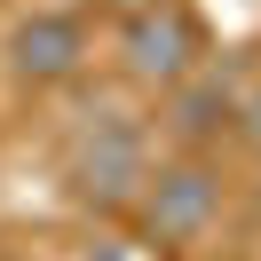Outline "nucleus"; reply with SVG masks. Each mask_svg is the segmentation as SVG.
Here are the masks:
<instances>
[{
  "instance_id": "nucleus-3",
  "label": "nucleus",
  "mask_w": 261,
  "mask_h": 261,
  "mask_svg": "<svg viewBox=\"0 0 261 261\" xmlns=\"http://www.w3.org/2000/svg\"><path fill=\"white\" fill-rule=\"evenodd\" d=\"M0 56H8L16 87H64V80L87 71V24L71 8H32L16 32L0 40Z\"/></svg>"
},
{
  "instance_id": "nucleus-4",
  "label": "nucleus",
  "mask_w": 261,
  "mask_h": 261,
  "mask_svg": "<svg viewBox=\"0 0 261 261\" xmlns=\"http://www.w3.org/2000/svg\"><path fill=\"white\" fill-rule=\"evenodd\" d=\"M119 71H127L135 87H174L198 71V24L174 8H143V16L119 24Z\"/></svg>"
},
{
  "instance_id": "nucleus-2",
  "label": "nucleus",
  "mask_w": 261,
  "mask_h": 261,
  "mask_svg": "<svg viewBox=\"0 0 261 261\" xmlns=\"http://www.w3.org/2000/svg\"><path fill=\"white\" fill-rule=\"evenodd\" d=\"M135 214H143V229L159 245H198L214 229V214H222V174H214L198 150H182L174 166H150Z\"/></svg>"
},
{
  "instance_id": "nucleus-7",
  "label": "nucleus",
  "mask_w": 261,
  "mask_h": 261,
  "mask_svg": "<svg viewBox=\"0 0 261 261\" xmlns=\"http://www.w3.org/2000/svg\"><path fill=\"white\" fill-rule=\"evenodd\" d=\"M103 8H119V16H143V8H174V0H103Z\"/></svg>"
},
{
  "instance_id": "nucleus-1",
  "label": "nucleus",
  "mask_w": 261,
  "mask_h": 261,
  "mask_svg": "<svg viewBox=\"0 0 261 261\" xmlns=\"http://www.w3.org/2000/svg\"><path fill=\"white\" fill-rule=\"evenodd\" d=\"M64 174H71V198L95 206V214L135 206L143 182H150V127L127 119V111H87V127L71 135V166Z\"/></svg>"
},
{
  "instance_id": "nucleus-5",
  "label": "nucleus",
  "mask_w": 261,
  "mask_h": 261,
  "mask_svg": "<svg viewBox=\"0 0 261 261\" xmlns=\"http://www.w3.org/2000/svg\"><path fill=\"white\" fill-rule=\"evenodd\" d=\"M166 135H174L182 150H206L222 127H238V95H229V80L222 71H190V80H174L166 87Z\"/></svg>"
},
{
  "instance_id": "nucleus-6",
  "label": "nucleus",
  "mask_w": 261,
  "mask_h": 261,
  "mask_svg": "<svg viewBox=\"0 0 261 261\" xmlns=\"http://www.w3.org/2000/svg\"><path fill=\"white\" fill-rule=\"evenodd\" d=\"M238 135L261 150V87H253V95H238Z\"/></svg>"
}]
</instances>
